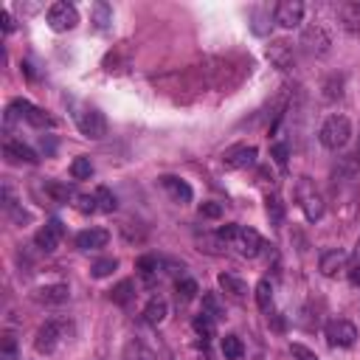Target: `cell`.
Returning a JSON list of instances; mask_svg holds the SVG:
<instances>
[{
  "label": "cell",
  "mask_w": 360,
  "mask_h": 360,
  "mask_svg": "<svg viewBox=\"0 0 360 360\" xmlns=\"http://www.w3.org/2000/svg\"><path fill=\"white\" fill-rule=\"evenodd\" d=\"M217 233H219V236L225 239V245L233 248L239 256L253 259V256H259V250H262V236H259V231H253V228H248V225L231 222V225H222Z\"/></svg>",
  "instance_id": "obj_1"
},
{
  "label": "cell",
  "mask_w": 360,
  "mask_h": 360,
  "mask_svg": "<svg viewBox=\"0 0 360 360\" xmlns=\"http://www.w3.org/2000/svg\"><path fill=\"white\" fill-rule=\"evenodd\" d=\"M70 332H73V323H70L68 318H51V321H45V323L37 329V335H34V349H37L39 354H53V352L70 338Z\"/></svg>",
  "instance_id": "obj_2"
},
{
  "label": "cell",
  "mask_w": 360,
  "mask_h": 360,
  "mask_svg": "<svg viewBox=\"0 0 360 360\" xmlns=\"http://www.w3.org/2000/svg\"><path fill=\"white\" fill-rule=\"evenodd\" d=\"M6 121H8V124H11V121H25V124H31V127H37V129H45V127H53V124H56L53 115H48L42 107H37V104H31V101H25V98H17V101L8 104Z\"/></svg>",
  "instance_id": "obj_3"
},
{
  "label": "cell",
  "mask_w": 360,
  "mask_h": 360,
  "mask_svg": "<svg viewBox=\"0 0 360 360\" xmlns=\"http://www.w3.org/2000/svg\"><path fill=\"white\" fill-rule=\"evenodd\" d=\"M318 138H321V143H323L326 149L338 152V149H343V146L349 143V138H352V121H349L346 115H329V118L321 124Z\"/></svg>",
  "instance_id": "obj_4"
},
{
  "label": "cell",
  "mask_w": 360,
  "mask_h": 360,
  "mask_svg": "<svg viewBox=\"0 0 360 360\" xmlns=\"http://www.w3.org/2000/svg\"><path fill=\"white\" fill-rule=\"evenodd\" d=\"M73 121H76V127H79V132H82L84 138L98 141V138L107 135V121H104V115H101L96 107L73 104Z\"/></svg>",
  "instance_id": "obj_5"
},
{
  "label": "cell",
  "mask_w": 360,
  "mask_h": 360,
  "mask_svg": "<svg viewBox=\"0 0 360 360\" xmlns=\"http://www.w3.org/2000/svg\"><path fill=\"white\" fill-rule=\"evenodd\" d=\"M295 200H298V205H301V211H304V217L309 222H315V219L323 217V197L318 194V188H315V183L309 177H298V183H295Z\"/></svg>",
  "instance_id": "obj_6"
},
{
  "label": "cell",
  "mask_w": 360,
  "mask_h": 360,
  "mask_svg": "<svg viewBox=\"0 0 360 360\" xmlns=\"http://www.w3.org/2000/svg\"><path fill=\"white\" fill-rule=\"evenodd\" d=\"M45 17H48L51 31H56V34H65V31L76 28V22H79V11H76V6H73V3H65V0L51 3Z\"/></svg>",
  "instance_id": "obj_7"
},
{
  "label": "cell",
  "mask_w": 360,
  "mask_h": 360,
  "mask_svg": "<svg viewBox=\"0 0 360 360\" xmlns=\"http://www.w3.org/2000/svg\"><path fill=\"white\" fill-rule=\"evenodd\" d=\"M326 340H329V346L349 349L357 340V326L352 321H346V318H335V321L326 323Z\"/></svg>",
  "instance_id": "obj_8"
},
{
  "label": "cell",
  "mask_w": 360,
  "mask_h": 360,
  "mask_svg": "<svg viewBox=\"0 0 360 360\" xmlns=\"http://www.w3.org/2000/svg\"><path fill=\"white\" fill-rule=\"evenodd\" d=\"M301 45H304L309 53L323 56V53H329L332 37H329V31H326L321 22H309V25L301 31Z\"/></svg>",
  "instance_id": "obj_9"
},
{
  "label": "cell",
  "mask_w": 360,
  "mask_h": 360,
  "mask_svg": "<svg viewBox=\"0 0 360 360\" xmlns=\"http://www.w3.org/2000/svg\"><path fill=\"white\" fill-rule=\"evenodd\" d=\"M256 163V146H248V143H236L231 149L222 152V166L225 169H248Z\"/></svg>",
  "instance_id": "obj_10"
},
{
  "label": "cell",
  "mask_w": 360,
  "mask_h": 360,
  "mask_svg": "<svg viewBox=\"0 0 360 360\" xmlns=\"http://www.w3.org/2000/svg\"><path fill=\"white\" fill-rule=\"evenodd\" d=\"M62 233H65L62 222H59V219H48V222H45V225L37 231L34 245H37L42 253H53V250L59 248V242H62Z\"/></svg>",
  "instance_id": "obj_11"
},
{
  "label": "cell",
  "mask_w": 360,
  "mask_h": 360,
  "mask_svg": "<svg viewBox=\"0 0 360 360\" xmlns=\"http://www.w3.org/2000/svg\"><path fill=\"white\" fill-rule=\"evenodd\" d=\"M273 20L281 25V28H295L301 25L304 20V3L301 0H281L273 11Z\"/></svg>",
  "instance_id": "obj_12"
},
{
  "label": "cell",
  "mask_w": 360,
  "mask_h": 360,
  "mask_svg": "<svg viewBox=\"0 0 360 360\" xmlns=\"http://www.w3.org/2000/svg\"><path fill=\"white\" fill-rule=\"evenodd\" d=\"M107 242H110V233H107L104 228H84V231H79V233L73 236V245H76L79 250H84V253L101 250V248H107Z\"/></svg>",
  "instance_id": "obj_13"
},
{
  "label": "cell",
  "mask_w": 360,
  "mask_h": 360,
  "mask_svg": "<svg viewBox=\"0 0 360 360\" xmlns=\"http://www.w3.org/2000/svg\"><path fill=\"white\" fill-rule=\"evenodd\" d=\"M160 186H163V191H166V194H169L174 202H180V205L191 202V197H194L191 186H188L186 180L174 177V174H163V177H160Z\"/></svg>",
  "instance_id": "obj_14"
},
{
  "label": "cell",
  "mask_w": 360,
  "mask_h": 360,
  "mask_svg": "<svg viewBox=\"0 0 360 360\" xmlns=\"http://www.w3.org/2000/svg\"><path fill=\"white\" fill-rule=\"evenodd\" d=\"M318 267H321L323 276L335 278V276H340V273L349 270V253H343V250H326V253L321 256Z\"/></svg>",
  "instance_id": "obj_15"
},
{
  "label": "cell",
  "mask_w": 360,
  "mask_h": 360,
  "mask_svg": "<svg viewBox=\"0 0 360 360\" xmlns=\"http://www.w3.org/2000/svg\"><path fill=\"white\" fill-rule=\"evenodd\" d=\"M267 59L278 68V70H290L292 62H295V53H292V45L284 42V39H276L267 45Z\"/></svg>",
  "instance_id": "obj_16"
},
{
  "label": "cell",
  "mask_w": 360,
  "mask_h": 360,
  "mask_svg": "<svg viewBox=\"0 0 360 360\" xmlns=\"http://www.w3.org/2000/svg\"><path fill=\"white\" fill-rule=\"evenodd\" d=\"M3 155H6L8 163H37V160H39L37 152H34L31 146H25L22 141H14V138H6V143H3Z\"/></svg>",
  "instance_id": "obj_17"
},
{
  "label": "cell",
  "mask_w": 360,
  "mask_h": 360,
  "mask_svg": "<svg viewBox=\"0 0 360 360\" xmlns=\"http://www.w3.org/2000/svg\"><path fill=\"white\" fill-rule=\"evenodd\" d=\"M31 295L39 304H65L70 298V290L68 284H45V287H37Z\"/></svg>",
  "instance_id": "obj_18"
},
{
  "label": "cell",
  "mask_w": 360,
  "mask_h": 360,
  "mask_svg": "<svg viewBox=\"0 0 360 360\" xmlns=\"http://www.w3.org/2000/svg\"><path fill=\"white\" fill-rule=\"evenodd\" d=\"M135 270H138V276L152 287L155 281H158V276H160V270H163V262L158 259V256H152V253H146V256H138V262H135Z\"/></svg>",
  "instance_id": "obj_19"
},
{
  "label": "cell",
  "mask_w": 360,
  "mask_h": 360,
  "mask_svg": "<svg viewBox=\"0 0 360 360\" xmlns=\"http://www.w3.org/2000/svg\"><path fill=\"white\" fill-rule=\"evenodd\" d=\"M90 22H93V28L98 31V34H107L110 28H112V8L107 6V3H93V8H90Z\"/></svg>",
  "instance_id": "obj_20"
},
{
  "label": "cell",
  "mask_w": 360,
  "mask_h": 360,
  "mask_svg": "<svg viewBox=\"0 0 360 360\" xmlns=\"http://www.w3.org/2000/svg\"><path fill=\"white\" fill-rule=\"evenodd\" d=\"M217 281H219V287L225 290V295H231L233 301H245V298H248V284H245L242 278H236V276H231V273H219Z\"/></svg>",
  "instance_id": "obj_21"
},
{
  "label": "cell",
  "mask_w": 360,
  "mask_h": 360,
  "mask_svg": "<svg viewBox=\"0 0 360 360\" xmlns=\"http://www.w3.org/2000/svg\"><path fill=\"white\" fill-rule=\"evenodd\" d=\"M194 242H197V248L200 250H205V253H211V256H222L225 253V239L219 236V233H208V231H202V233H194Z\"/></svg>",
  "instance_id": "obj_22"
},
{
  "label": "cell",
  "mask_w": 360,
  "mask_h": 360,
  "mask_svg": "<svg viewBox=\"0 0 360 360\" xmlns=\"http://www.w3.org/2000/svg\"><path fill=\"white\" fill-rule=\"evenodd\" d=\"M45 194H48L53 202H73L76 188H73L70 183H62V180H45Z\"/></svg>",
  "instance_id": "obj_23"
},
{
  "label": "cell",
  "mask_w": 360,
  "mask_h": 360,
  "mask_svg": "<svg viewBox=\"0 0 360 360\" xmlns=\"http://www.w3.org/2000/svg\"><path fill=\"white\" fill-rule=\"evenodd\" d=\"M166 312H169L166 301H163L160 295H155V298H152V301L143 307V321H146V323H152V326H158V323H163Z\"/></svg>",
  "instance_id": "obj_24"
},
{
  "label": "cell",
  "mask_w": 360,
  "mask_h": 360,
  "mask_svg": "<svg viewBox=\"0 0 360 360\" xmlns=\"http://www.w3.org/2000/svg\"><path fill=\"white\" fill-rule=\"evenodd\" d=\"M121 360H155V354L143 346V340L132 338V340H127V346L121 352Z\"/></svg>",
  "instance_id": "obj_25"
},
{
  "label": "cell",
  "mask_w": 360,
  "mask_h": 360,
  "mask_svg": "<svg viewBox=\"0 0 360 360\" xmlns=\"http://www.w3.org/2000/svg\"><path fill=\"white\" fill-rule=\"evenodd\" d=\"M174 290H177V301H180V304L194 301V298H197V292H200L197 281H194V278H188V276H180V278H177V284H174Z\"/></svg>",
  "instance_id": "obj_26"
},
{
  "label": "cell",
  "mask_w": 360,
  "mask_h": 360,
  "mask_svg": "<svg viewBox=\"0 0 360 360\" xmlns=\"http://www.w3.org/2000/svg\"><path fill=\"white\" fill-rule=\"evenodd\" d=\"M256 304H259V309L262 312H273V284H270V278H262L259 284H256Z\"/></svg>",
  "instance_id": "obj_27"
},
{
  "label": "cell",
  "mask_w": 360,
  "mask_h": 360,
  "mask_svg": "<svg viewBox=\"0 0 360 360\" xmlns=\"http://www.w3.org/2000/svg\"><path fill=\"white\" fill-rule=\"evenodd\" d=\"M110 298L115 301V304H121V307H127L132 298H135V284L129 281V278H124V281H118L112 290H110Z\"/></svg>",
  "instance_id": "obj_28"
},
{
  "label": "cell",
  "mask_w": 360,
  "mask_h": 360,
  "mask_svg": "<svg viewBox=\"0 0 360 360\" xmlns=\"http://www.w3.org/2000/svg\"><path fill=\"white\" fill-rule=\"evenodd\" d=\"M250 20H253V22H250V31H253L256 37H264V34L270 31V25H273V22H270V11H264V8H253V11H250Z\"/></svg>",
  "instance_id": "obj_29"
},
{
  "label": "cell",
  "mask_w": 360,
  "mask_h": 360,
  "mask_svg": "<svg viewBox=\"0 0 360 360\" xmlns=\"http://www.w3.org/2000/svg\"><path fill=\"white\" fill-rule=\"evenodd\" d=\"M214 329H217V321L211 318V315H205V312H200V315H194V332L208 343L211 338H214Z\"/></svg>",
  "instance_id": "obj_30"
},
{
  "label": "cell",
  "mask_w": 360,
  "mask_h": 360,
  "mask_svg": "<svg viewBox=\"0 0 360 360\" xmlns=\"http://www.w3.org/2000/svg\"><path fill=\"white\" fill-rule=\"evenodd\" d=\"M93 197H96V205H98V211H104V214H112L115 211V194L107 188V186H98L96 191H93Z\"/></svg>",
  "instance_id": "obj_31"
},
{
  "label": "cell",
  "mask_w": 360,
  "mask_h": 360,
  "mask_svg": "<svg viewBox=\"0 0 360 360\" xmlns=\"http://www.w3.org/2000/svg\"><path fill=\"white\" fill-rule=\"evenodd\" d=\"M222 354H225V360H239V357L245 354L242 340H239L236 335H225V338H222Z\"/></svg>",
  "instance_id": "obj_32"
},
{
  "label": "cell",
  "mask_w": 360,
  "mask_h": 360,
  "mask_svg": "<svg viewBox=\"0 0 360 360\" xmlns=\"http://www.w3.org/2000/svg\"><path fill=\"white\" fill-rule=\"evenodd\" d=\"M115 267H118V259H112V256H104V259H96V262H93L90 273H93L96 278H107V276H110Z\"/></svg>",
  "instance_id": "obj_33"
},
{
  "label": "cell",
  "mask_w": 360,
  "mask_h": 360,
  "mask_svg": "<svg viewBox=\"0 0 360 360\" xmlns=\"http://www.w3.org/2000/svg\"><path fill=\"white\" fill-rule=\"evenodd\" d=\"M90 174H93L90 158H76V160L70 163V177H73V180H87Z\"/></svg>",
  "instance_id": "obj_34"
},
{
  "label": "cell",
  "mask_w": 360,
  "mask_h": 360,
  "mask_svg": "<svg viewBox=\"0 0 360 360\" xmlns=\"http://www.w3.org/2000/svg\"><path fill=\"white\" fill-rule=\"evenodd\" d=\"M267 217H270V225L284 222V202L278 197H267Z\"/></svg>",
  "instance_id": "obj_35"
},
{
  "label": "cell",
  "mask_w": 360,
  "mask_h": 360,
  "mask_svg": "<svg viewBox=\"0 0 360 360\" xmlns=\"http://www.w3.org/2000/svg\"><path fill=\"white\" fill-rule=\"evenodd\" d=\"M340 14L346 20V28H360V3H346L340 6Z\"/></svg>",
  "instance_id": "obj_36"
},
{
  "label": "cell",
  "mask_w": 360,
  "mask_h": 360,
  "mask_svg": "<svg viewBox=\"0 0 360 360\" xmlns=\"http://www.w3.org/2000/svg\"><path fill=\"white\" fill-rule=\"evenodd\" d=\"M73 208L82 211V214H93V211H98L93 194H76V197H73Z\"/></svg>",
  "instance_id": "obj_37"
},
{
  "label": "cell",
  "mask_w": 360,
  "mask_h": 360,
  "mask_svg": "<svg viewBox=\"0 0 360 360\" xmlns=\"http://www.w3.org/2000/svg\"><path fill=\"white\" fill-rule=\"evenodd\" d=\"M202 312H205V315H211L214 321L225 315V312H222V307H219V301H217V295H211V292H208V295H202Z\"/></svg>",
  "instance_id": "obj_38"
},
{
  "label": "cell",
  "mask_w": 360,
  "mask_h": 360,
  "mask_svg": "<svg viewBox=\"0 0 360 360\" xmlns=\"http://www.w3.org/2000/svg\"><path fill=\"white\" fill-rule=\"evenodd\" d=\"M290 354H292V360H318V354L312 349H307L304 343H290Z\"/></svg>",
  "instance_id": "obj_39"
},
{
  "label": "cell",
  "mask_w": 360,
  "mask_h": 360,
  "mask_svg": "<svg viewBox=\"0 0 360 360\" xmlns=\"http://www.w3.org/2000/svg\"><path fill=\"white\" fill-rule=\"evenodd\" d=\"M200 214H202V217H208V219H219V217H222V205H219V202H214V200H208V202H202V205H200Z\"/></svg>",
  "instance_id": "obj_40"
},
{
  "label": "cell",
  "mask_w": 360,
  "mask_h": 360,
  "mask_svg": "<svg viewBox=\"0 0 360 360\" xmlns=\"http://www.w3.org/2000/svg\"><path fill=\"white\" fill-rule=\"evenodd\" d=\"M270 155H273V160H276L281 169L287 166V143H273V146H270Z\"/></svg>",
  "instance_id": "obj_41"
},
{
  "label": "cell",
  "mask_w": 360,
  "mask_h": 360,
  "mask_svg": "<svg viewBox=\"0 0 360 360\" xmlns=\"http://www.w3.org/2000/svg\"><path fill=\"white\" fill-rule=\"evenodd\" d=\"M14 352H17V343L11 335L3 338V360H14Z\"/></svg>",
  "instance_id": "obj_42"
},
{
  "label": "cell",
  "mask_w": 360,
  "mask_h": 360,
  "mask_svg": "<svg viewBox=\"0 0 360 360\" xmlns=\"http://www.w3.org/2000/svg\"><path fill=\"white\" fill-rule=\"evenodd\" d=\"M0 22H3V31H6V34L14 28V20H11V14H8V11H0Z\"/></svg>",
  "instance_id": "obj_43"
},
{
  "label": "cell",
  "mask_w": 360,
  "mask_h": 360,
  "mask_svg": "<svg viewBox=\"0 0 360 360\" xmlns=\"http://www.w3.org/2000/svg\"><path fill=\"white\" fill-rule=\"evenodd\" d=\"M352 267H360V239H357V245H354V264Z\"/></svg>",
  "instance_id": "obj_44"
}]
</instances>
